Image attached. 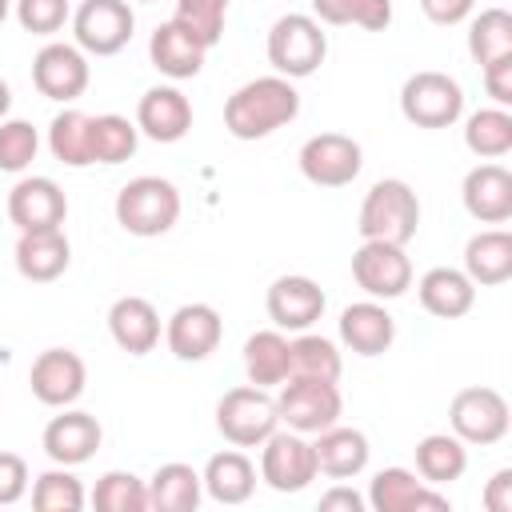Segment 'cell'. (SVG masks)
<instances>
[{
	"label": "cell",
	"instance_id": "obj_1",
	"mask_svg": "<svg viewBox=\"0 0 512 512\" xmlns=\"http://www.w3.org/2000/svg\"><path fill=\"white\" fill-rule=\"evenodd\" d=\"M300 116V92L288 76H256L224 100V128L236 140H264Z\"/></svg>",
	"mask_w": 512,
	"mask_h": 512
},
{
	"label": "cell",
	"instance_id": "obj_2",
	"mask_svg": "<svg viewBox=\"0 0 512 512\" xmlns=\"http://www.w3.org/2000/svg\"><path fill=\"white\" fill-rule=\"evenodd\" d=\"M420 228V196L412 192L408 180L400 176H384L376 180L364 200H360V216H356V232L360 240H388V244H408Z\"/></svg>",
	"mask_w": 512,
	"mask_h": 512
},
{
	"label": "cell",
	"instance_id": "obj_3",
	"mask_svg": "<svg viewBox=\"0 0 512 512\" xmlns=\"http://www.w3.org/2000/svg\"><path fill=\"white\" fill-rule=\"evenodd\" d=\"M176 220H180V188L164 176H132L116 192V224L128 236L152 240L172 232Z\"/></svg>",
	"mask_w": 512,
	"mask_h": 512
},
{
	"label": "cell",
	"instance_id": "obj_4",
	"mask_svg": "<svg viewBox=\"0 0 512 512\" xmlns=\"http://www.w3.org/2000/svg\"><path fill=\"white\" fill-rule=\"evenodd\" d=\"M324 56H328V36L316 16L288 12L268 28V64L276 76L304 80L324 64Z\"/></svg>",
	"mask_w": 512,
	"mask_h": 512
},
{
	"label": "cell",
	"instance_id": "obj_5",
	"mask_svg": "<svg viewBox=\"0 0 512 512\" xmlns=\"http://www.w3.org/2000/svg\"><path fill=\"white\" fill-rule=\"evenodd\" d=\"M276 428H280V412L268 388L240 384L216 400V432L232 448H260Z\"/></svg>",
	"mask_w": 512,
	"mask_h": 512
},
{
	"label": "cell",
	"instance_id": "obj_6",
	"mask_svg": "<svg viewBox=\"0 0 512 512\" xmlns=\"http://www.w3.org/2000/svg\"><path fill=\"white\" fill-rule=\"evenodd\" d=\"M276 412L280 424L304 436H316L344 416V396L336 380H316V376H288L276 392Z\"/></svg>",
	"mask_w": 512,
	"mask_h": 512
},
{
	"label": "cell",
	"instance_id": "obj_7",
	"mask_svg": "<svg viewBox=\"0 0 512 512\" xmlns=\"http://www.w3.org/2000/svg\"><path fill=\"white\" fill-rule=\"evenodd\" d=\"M400 112L416 128H452L464 116V88L456 76L436 68L412 72L400 88Z\"/></svg>",
	"mask_w": 512,
	"mask_h": 512
},
{
	"label": "cell",
	"instance_id": "obj_8",
	"mask_svg": "<svg viewBox=\"0 0 512 512\" xmlns=\"http://www.w3.org/2000/svg\"><path fill=\"white\" fill-rule=\"evenodd\" d=\"M448 428L452 436H460L464 444H500L512 428V412H508V400L504 392L496 388H484V384H472V388H460L448 404Z\"/></svg>",
	"mask_w": 512,
	"mask_h": 512
},
{
	"label": "cell",
	"instance_id": "obj_9",
	"mask_svg": "<svg viewBox=\"0 0 512 512\" xmlns=\"http://www.w3.org/2000/svg\"><path fill=\"white\" fill-rule=\"evenodd\" d=\"M316 476H320L316 452H312V440H308L304 432L276 428V432L260 444V480H264L272 492H280V496L304 492Z\"/></svg>",
	"mask_w": 512,
	"mask_h": 512
},
{
	"label": "cell",
	"instance_id": "obj_10",
	"mask_svg": "<svg viewBox=\"0 0 512 512\" xmlns=\"http://www.w3.org/2000/svg\"><path fill=\"white\" fill-rule=\"evenodd\" d=\"M136 28L132 4L128 0H80L72 12V36L84 56H116L128 48Z\"/></svg>",
	"mask_w": 512,
	"mask_h": 512
},
{
	"label": "cell",
	"instance_id": "obj_11",
	"mask_svg": "<svg viewBox=\"0 0 512 512\" xmlns=\"http://www.w3.org/2000/svg\"><path fill=\"white\" fill-rule=\"evenodd\" d=\"M300 172L308 184L316 188H344L360 176L364 168V148L360 140L344 136V132H316L300 144V156H296Z\"/></svg>",
	"mask_w": 512,
	"mask_h": 512
},
{
	"label": "cell",
	"instance_id": "obj_12",
	"mask_svg": "<svg viewBox=\"0 0 512 512\" xmlns=\"http://www.w3.org/2000/svg\"><path fill=\"white\" fill-rule=\"evenodd\" d=\"M352 280L372 300H396L412 288V260H408L404 244L360 240V248L352 252Z\"/></svg>",
	"mask_w": 512,
	"mask_h": 512
},
{
	"label": "cell",
	"instance_id": "obj_13",
	"mask_svg": "<svg viewBox=\"0 0 512 512\" xmlns=\"http://www.w3.org/2000/svg\"><path fill=\"white\" fill-rule=\"evenodd\" d=\"M92 80V68H88V56L76 48V44H64V40H48L36 56H32V84L40 96L56 100V104H72L84 96Z\"/></svg>",
	"mask_w": 512,
	"mask_h": 512
},
{
	"label": "cell",
	"instance_id": "obj_14",
	"mask_svg": "<svg viewBox=\"0 0 512 512\" xmlns=\"http://www.w3.org/2000/svg\"><path fill=\"white\" fill-rule=\"evenodd\" d=\"M368 508L372 512H452V500L424 484L412 468H380L372 480H368Z\"/></svg>",
	"mask_w": 512,
	"mask_h": 512
},
{
	"label": "cell",
	"instance_id": "obj_15",
	"mask_svg": "<svg viewBox=\"0 0 512 512\" xmlns=\"http://www.w3.org/2000/svg\"><path fill=\"white\" fill-rule=\"evenodd\" d=\"M88 368L72 348H44L28 368V388L44 408H72L84 396Z\"/></svg>",
	"mask_w": 512,
	"mask_h": 512
},
{
	"label": "cell",
	"instance_id": "obj_16",
	"mask_svg": "<svg viewBox=\"0 0 512 512\" xmlns=\"http://www.w3.org/2000/svg\"><path fill=\"white\" fill-rule=\"evenodd\" d=\"M224 340V320L212 304L204 300H192V304H180L168 324H164V344L176 360L184 364H196V360H208Z\"/></svg>",
	"mask_w": 512,
	"mask_h": 512
},
{
	"label": "cell",
	"instance_id": "obj_17",
	"mask_svg": "<svg viewBox=\"0 0 512 512\" xmlns=\"http://www.w3.org/2000/svg\"><path fill=\"white\" fill-rule=\"evenodd\" d=\"M68 196L52 176H20L8 192V220L16 232H48L64 228Z\"/></svg>",
	"mask_w": 512,
	"mask_h": 512
},
{
	"label": "cell",
	"instance_id": "obj_18",
	"mask_svg": "<svg viewBox=\"0 0 512 512\" xmlns=\"http://www.w3.org/2000/svg\"><path fill=\"white\" fill-rule=\"evenodd\" d=\"M104 440V428L92 412L84 408H60V416H52L44 424V436H40V448L52 464H64V468H80L96 456Z\"/></svg>",
	"mask_w": 512,
	"mask_h": 512
},
{
	"label": "cell",
	"instance_id": "obj_19",
	"mask_svg": "<svg viewBox=\"0 0 512 512\" xmlns=\"http://www.w3.org/2000/svg\"><path fill=\"white\" fill-rule=\"evenodd\" d=\"M324 288L312 280V276H276L268 296H264V308H268V320L280 328V332H308L320 316H324Z\"/></svg>",
	"mask_w": 512,
	"mask_h": 512
},
{
	"label": "cell",
	"instance_id": "obj_20",
	"mask_svg": "<svg viewBox=\"0 0 512 512\" xmlns=\"http://www.w3.org/2000/svg\"><path fill=\"white\" fill-rule=\"evenodd\" d=\"M460 200L464 212L480 224H508L512 220V172L496 160H484L476 168H468L464 184H460Z\"/></svg>",
	"mask_w": 512,
	"mask_h": 512
},
{
	"label": "cell",
	"instance_id": "obj_21",
	"mask_svg": "<svg viewBox=\"0 0 512 512\" xmlns=\"http://www.w3.org/2000/svg\"><path fill=\"white\" fill-rule=\"evenodd\" d=\"M136 128L156 144H176L192 132V104L176 84H156L136 104Z\"/></svg>",
	"mask_w": 512,
	"mask_h": 512
},
{
	"label": "cell",
	"instance_id": "obj_22",
	"mask_svg": "<svg viewBox=\"0 0 512 512\" xmlns=\"http://www.w3.org/2000/svg\"><path fill=\"white\" fill-rule=\"evenodd\" d=\"M204 56H208V44L196 40V36H192L184 24H176V20L156 24V32H152V40H148V60H152V68H156L160 76H168V80H192V76H200Z\"/></svg>",
	"mask_w": 512,
	"mask_h": 512
},
{
	"label": "cell",
	"instance_id": "obj_23",
	"mask_svg": "<svg viewBox=\"0 0 512 512\" xmlns=\"http://www.w3.org/2000/svg\"><path fill=\"white\" fill-rule=\"evenodd\" d=\"M396 340V320L384 300H356L340 312V344L356 356H380Z\"/></svg>",
	"mask_w": 512,
	"mask_h": 512
},
{
	"label": "cell",
	"instance_id": "obj_24",
	"mask_svg": "<svg viewBox=\"0 0 512 512\" xmlns=\"http://www.w3.org/2000/svg\"><path fill=\"white\" fill-rule=\"evenodd\" d=\"M16 272L32 284H48L56 276L68 272L72 264V244L64 236V228H48V232H20L16 248H12Z\"/></svg>",
	"mask_w": 512,
	"mask_h": 512
},
{
	"label": "cell",
	"instance_id": "obj_25",
	"mask_svg": "<svg viewBox=\"0 0 512 512\" xmlns=\"http://www.w3.org/2000/svg\"><path fill=\"white\" fill-rule=\"evenodd\" d=\"M416 296H420V308H424L428 316H436V320H460V316H468L472 304H476V284L468 280L464 268L440 264V268H428V272L420 276Z\"/></svg>",
	"mask_w": 512,
	"mask_h": 512
},
{
	"label": "cell",
	"instance_id": "obj_26",
	"mask_svg": "<svg viewBox=\"0 0 512 512\" xmlns=\"http://www.w3.org/2000/svg\"><path fill=\"white\" fill-rule=\"evenodd\" d=\"M108 332H112L120 352L148 356L160 344V312L144 296H120L108 308Z\"/></svg>",
	"mask_w": 512,
	"mask_h": 512
},
{
	"label": "cell",
	"instance_id": "obj_27",
	"mask_svg": "<svg viewBox=\"0 0 512 512\" xmlns=\"http://www.w3.org/2000/svg\"><path fill=\"white\" fill-rule=\"evenodd\" d=\"M312 452H316V468L320 476L328 480H352L368 468V436L360 428H344V424H332L324 432H316L312 440Z\"/></svg>",
	"mask_w": 512,
	"mask_h": 512
},
{
	"label": "cell",
	"instance_id": "obj_28",
	"mask_svg": "<svg viewBox=\"0 0 512 512\" xmlns=\"http://www.w3.org/2000/svg\"><path fill=\"white\" fill-rule=\"evenodd\" d=\"M244 372L256 388H280L292 376V340L280 328H260L244 340Z\"/></svg>",
	"mask_w": 512,
	"mask_h": 512
},
{
	"label": "cell",
	"instance_id": "obj_29",
	"mask_svg": "<svg viewBox=\"0 0 512 512\" xmlns=\"http://www.w3.org/2000/svg\"><path fill=\"white\" fill-rule=\"evenodd\" d=\"M464 272L476 288H496L512 276V232L484 228L464 244Z\"/></svg>",
	"mask_w": 512,
	"mask_h": 512
},
{
	"label": "cell",
	"instance_id": "obj_30",
	"mask_svg": "<svg viewBox=\"0 0 512 512\" xmlns=\"http://www.w3.org/2000/svg\"><path fill=\"white\" fill-rule=\"evenodd\" d=\"M200 480L216 504H244L256 492V464L240 448H224V452L208 456Z\"/></svg>",
	"mask_w": 512,
	"mask_h": 512
},
{
	"label": "cell",
	"instance_id": "obj_31",
	"mask_svg": "<svg viewBox=\"0 0 512 512\" xmlns=\"http://www.w3.org/2000/svg\"><path fill=\"white\" fill-rule=\"evenodd\" d=\"M148 484V508L152 512H196L200 500H204V480L192 464H180V460H168L152 472Z\"/></svg>",
	"mask_w": 512,
	"mask_h": 512
},
{
	"label": "cell",
	"instance_id": "obj_32",
	"mask_svg": "<svg viewBox=\"0 0 512 512\" xmlns=\"http://www.w3.org/2000/svg\"><path fill=\"white\" fill-rule=\"evenodd\" d=\"M468 468V444L452 432H428L424 440H416V476L432 488H444L452 480H460Z\"/></svg>",
	"mask_w": 512,
	"mask_h": 512
},
{
	"label": "cell",
	"instance_id": "obj_33",
	"mask_svg": "<svg viewBox=\"0 0 512 512\" xmlns=\"http://www.w3.org/2000/svg\"><path fill=\"white\" fill-rule=\"evenodd\" d=\"M48 152L64 168H88L92 164V116L80 108H64L48 124Z\"/></svg>",
	"mask_w": 512,
	"mask_h": 512
},
{
	"label": "cell",
	"instance_id": "obj_34",
	"mask_svg": "<svg viewBox=\"0 0 512 512\" xmlns=\"http://www.w3.org/2000/svg\"><path fill=\"white\" fill-rule=\"evenodd\" d=\"M464 148L476 160H500L512 152V112L508 108H476L464 120Z\"/></svg>",
	"mask_w": 512,
	"mask_h": 512
},
{
	"label": "cell",
	"instance_id": "obj_35",
	"mask_svg": "<svg viewBox=\"0 0 512 512\" xmlns=\"http://www.w3.org/2000/svg\"><path fill=\"white\" fill-rule=\"evenodd\" d=\"M140 148V128L136 120L120 112L92 116V164H124Z\"/></svg>",
	"mask_w": 512,
	"mask_h": 512
},
{
	"label": "cell",
	"instance_id": "obj_36",
	"mask_svg": "<svg viewBox=\"0 0 512 512\" xmlns=\"http://www.w3.org/2000/svg\"><path fill=\"white\" fill-rule=\"evenodd\" d=\"M468 56L484 68L488 60L512 56V12L508 8H484L468 24Z\"/></svg>",
	"mask_w": 512,
	"mask_h": 512
},
{
	"label": "cell",
	"instance_id": "obj_37",
	"mask_svg": "<svg viewBox=\"0 0 512 512\" xmlns=\"http://www.w3.org/2000/svg\"><path fill=\"white\" fill-rule=\"evenodd\" d=\"M312 16L320 24H356L364 32H384L392 24V0H312Z\"/></svg>",
	"mask_w": 512,
	"mask_h": 512
},
{
	"label": "cell",
	"instance_id": "obj_38",
	"mask_svg": "<svg viewBox=\"0 0 512 512\" xmlns=\"http://www.w3.org/2000/svg\"><path fill=\"white\" fill-rule=\"evenodd\" d=\"M84 504H88L84 484L64 464H56L32 480V508L36 512H80Z\"/></svg>",
	"mask_w": 512,
	"mask_h": 512
},
{
	"label": "cell",
	"instance_id": "obj_39",
	"mask_svg": "<svg viewBox=\"0 0 512 512\" xmlns=\"http://www.w3.org/2000/svg\"><path fill=\"white\" fill-rule=\"evenodd\" d=\"M92 508L96 512H148V484L136 472H104L92 488Z\"/></svg>",
	"mask_w": 512,
	"mask_h": 512
},
{
	"label": "cell",
	"instance_id": "obj_40",
	"mask_svg": "<svg viewBox=\"0 0 512 512\" xmlns=\"http://www.w3.org/2000/svg\"><path fill=\"white\" fill-rule=\"evenodd\" d=\"M344 356L336 348V340L316 336V332H300L292 340V376H316V380H340Z\"/></svg>",
	"mask_w": 512,
	"mask_h": 512
},
{
	"label": "cell",
	"instance_id": "obj_41",
	"mask_svg": "<svg viewBox=\"0 0 512 512\" xmlns=\"http://www.w3.org/2000/svg\"><path fill=\"white\" fill-rule=\"evenodd\" d=\"M224 16H228V0H176L172 20L184 24L196 40H204L208 48L220 44L224 36Z\"/></svg>",
	"mask_w": 512,
	"mask_h": 512
},
{
	"label": "cell",
	"instance_id": "obj_42",
	"mask_svg": "<svg viewBox=\"0 0 512 512\" xmlns=\"http://www.w3.org/2000/svg\"><path fill=\"white\" fill-rule=\"evenodd\" d=\"M40 152V132L28 120H0V172H24Z\"/></svg>",
	"mask_w": 512,
	"mask_h": 512
},
{
	"label": "cell",
	"instance_id": "obj_43",
	"mask_svg": "<svg viewBox=\"0 0 512 512\" xmlns=\"http://www.w3.org/2000/svg\"><path fill=\"white\" fill-rule=\"evenodd\" d=\"M16 20L32 36H56L72 20V8L68 0H16Z\"/></svg>",
	"mask_w": 512,
	"mask_h": 512
},
{
	"label": "cell",
	"instance_id": "obj_44",
	"mask_svg": "<svg viewBox=\"0 0 512 512\" xmlns=\"http://www.w3.org/2000/svg\"><path fill=\"white\" fill-rule=\"evenodd\" d=\"M28 480H32V476H28L24 456H16V452H0V508L24 500Z\"/></svg>",
	"mask_w": 512,
	"mask_h": 512
},
{
	"label": "cell",
	"instance_id": "obj_45",
	"mask_svg": "<svg viewBox=\"0 0 512 512\" xmlns=\"http://www.w3.org/2000/svg\"><path fill=\"white\" fill-rule=\"evenodd\" d=\"M480 80H484V92L492 96L496 108H512V56L488 60L480 68Z\"/></svg>",
	"mask_w": 512,
	"mask_h": 512
},
{
	"label": "cell",
	"instance_id": "obj_46",
	"mask_svg": "<svg viewBox=\"0 0 512 512\" xmlns=\"http://www.w3.org/2000/svg\"><path fill=\"white\" fill-rule=\"evenodd\" d=\"M472 8H476V0H420V12H424L432 24H440V28L464 24V20L472 16Z\"/></svg>",
	"mask_w": 512,
	"mask_h": 512
},
{
	"label": "cell",
	"instance_id": "obj_47",
	"mask_svg": "<svg viewBox=\"0 0 512 512\" xmlns=\"http://www.w3.org/2000/svg\"><path fill=\"white\" fill-rule=\"evenodd\" d=\"M480 500H484L488 512H512V468L492 472V480L484 484Z\"/></svg>",
	"mask_w": 512,
	"mask_h": 512
},
{
	"label": "cell",
	"instance_id": "obj_48",
	"mask_svg": "<svg viewBox=\"0 0 512 512\" xmlns=\"http://www.w3.org/2000/svg\"><path fill=\"white\" fill-rule=\"evenodd\" d=\"M320 508H324V512H364V508H368V500H364L360 492H352V488L336 484V488H328V492L320 496Z\"/></svg>",
	"mask_w": 512,
	"mask_h": 512
},
{
	"label": "cell",
	"instance_id": "obj_49",
	"mask_svg": "<svg viewBox=\"0 0 512 512\" xmlns=\"http://www.w3.org/2000/svg\"><path fill=\"white\" fill-rule=\"evenodd\" d=\"M8 108H12V88H8L4 80H0V120L8 116Z\"/></svg>",
	"mask_w": 512,
	"mask_h": 512
},
{
	"label": "cell",
	"instance_id": "obj_50",
	"mask_svg": "<svg viewBox=\"0 0 512 512\" xmlns=\"http://www.w3.org/2000/svg\"><path fill=\"white\" fill-rule=\"evenodd\" d=\"M8 12H12V0H0V24L8 20Z\"/></svg>",
	"mask_w": 512,
	"mask_h": 512
},
{
	"label": "cell",
	"instance_id": "obj_51",
	"mask_svg": "<svg viewBox=\"0 0 512 512\" xmlns=\"http://www.w3.org/2000/svg\"><path fill=\"white\" fill-rule=\"evenodd\" d=\"M140 4H156V0H140Z\"/></svg>",
	"mask_w": 512,
	"mask_h": 512
}]
</instances>
